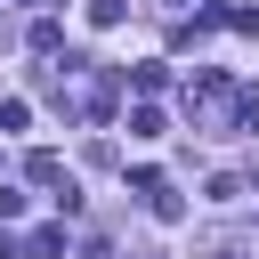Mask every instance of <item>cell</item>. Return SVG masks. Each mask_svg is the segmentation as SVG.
Returning <instances> with one entry per match:
<instances>
[{
	"instance_id": "cell-1",
	"label": "cell",
	"mask_w": 259,
	"mask_h": 259,
	"mask_svg": "<svg viewBox=\"0 0 259 259\" xmlns=\"http://www.w3.org/2000/svg\"><path fill=\"white\" fill-rule=\"evenodd\" d=\"M24 178H32V186H73V178H65V162H57L49 146H32V154H24Z\"/></svg>"
},
{
	"instance_id": "cell-2",
	"label": "cell",
	"mask_w": 259,
	"mask_h": 259,
	"mask_svg": "<svg viewBox=\"0 0 259 259\" xmlns=\"http://www.w3.org/2000/svg\"><path fill=\"white\" fill-rule=\"evenodd\" d=\"M57 40H65V32H57V16H32V32H24V49H32V57H57Z\"/></svg>"
},
{
	"instance_id": "cell-3",
	"label": "cell",
	"mask_w": 259,
	"mask_h": 259,
	"mask_svg": "<svg viewBox=\"0 0 259 259\" xmlns=\"http://www.w3.org/2000/svg\"><path fill=\"white\" fill-rule=\"evenodd\" d=\"M130 138H162V105H138L130 113Z\"/></svg>"
},
{
	"instance_id": "cell-4",
	"label": "cell",
	"mask_w": 259,
	"mask_h": 259,
	"mask_svg": "<svg viewBox=\"0 0 259 259\" xmlns=\"http://www.w3.org/2000/svg\"><path fill=\"white\" fill-rule=\"evenodd\" d=\"M146 202H154V219H162V227H178V219H186V202H178L170 186H162V194H146Z\"/></svg>"
},
{
	"instance_id": "cell-5",
	"label": "cell",
	"mask_w": 259,
	"mask_h": 259,
	"mask_svg": "<svg viewBox=\"0 0 259 259\" xmlns=\"http://www.w3.org/2000/svg\"><path fill=\"white\" fill-rule=\"evenodd\" d=\"M130 16V0H89V24H121Z\"/></svg>"
},
{
	"instance_id": "cell-6",
	"label": "cell",
	"mask_w": 259,
	"mask_h": 259,
	"mask_svg": "<svg viewBox=\"0 0 259 259\" xmlns=\"http://www.w3.org/2000/svg\"><path fill=\"white\" fill-rule=\"evenodd\" d=\"M0 40H8V24H0Z\"/></svg>"
}]
</instances>
